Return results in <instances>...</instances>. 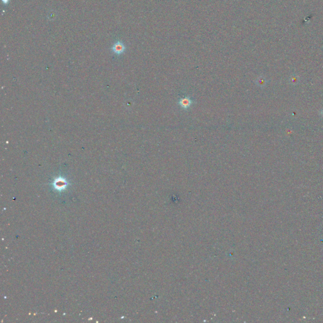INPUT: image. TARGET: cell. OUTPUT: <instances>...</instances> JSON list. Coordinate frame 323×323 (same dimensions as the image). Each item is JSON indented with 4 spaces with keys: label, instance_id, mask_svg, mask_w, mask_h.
Wrapping results in <instances>:
<instances>
[{
    "label": "cell",
    "instance_id": "52a82bcc",
    "mask_svg": "<svg viewBox=\"0 0 323 323\" xmlns=\"http://www.w3.org/2000/svg\"><path fill=\"white\" fill-rule=\"evenodd\" d=\"M2 2H3L4 4H7V3H8L9 0H2Z\"/></svg>",
    "mask_w": 323,
    "mask_h": 323
},
{
    "label": "cell",
    "instance_id": "5b68a950",
    "mask_svg": "<svg viewBox=\"0 0 323 323\" xmlns=\"http://www.w3.org/2000/svg\"><path fill=\"white\" fill-rule=\"evenodd\" d=\"M257 84L260 86H264L266 84V80L264 78H259L257 81Z\"/></svg>",
    "mask_w": 323,
    "mask_h": 323
},
{
    "label": "cell",
    "instance_id": "6da1fadb",
    "mask_svg": "<svg viewBox=\"0 0 323 323\" xmlns=\"http://www.w3.org/2000/svg\"><path fill=\"white\" fill-rule=\"evenodd\" d=\"M125 49H126V47L125 45H124V44L121 42V41H117L116 42L113 46L112 48V50L113 51L117 54V55H120L121 54H123L124 51H125Z\"/></svg>",
    "mask_w": 323,
    "mask_h": 323
},
{
    "label": "cell",
    "instance_id": "277c9868",
    "mask_svg": "<svg viewBox=\"0 0 323 323\" xmlns=\"http://www.w3.org/2000/svg\"><path fill=\"white\" fill-rule=\"evenodd\" d=\"M289 83L291 85H297L299 83V78L298 77L295 75H291L289 78Z\"/></svg>",
    "mask_w": 323,
    "mask_h": 323
},
{
    "label": "cell",
    "instance_id": "7a4b0ae2",
    "mask_svg": "<svg viewBox=\"0 0 323 323\" xmlns=\"http://www.w3.org/2000/svg\"><path fill=\"white\" fill-rule=\"evenodd\" d=\"M193 100L190 97H185L184 98H181L179 101V104L181 108L184 109H187L190 108L193 104Z\"/></svg>",
    "mask_w": 323,
    "mask_h": 323
},
{
    "label": "cell",
    "instance_id": "3957f363",
    "mask_svg": "<svg viewBox=\"0 0 323 323\" xmlns=\"http://www.w3.org/2000/svg\"><path fill=\"white\" fill-rule=\"evenodd\" d=\"M54 186L55 188H56L58 190H62L65 189L67 186V182L65 179L59 177L55 180L54 183Z\"/></svg>",
    "mask_w": 323,
    "mask_h": 323
},
{
    "label": "cell",
    "instance_id": "8992f818",
    "mask_svg": "<svg viewBox=\"0 0 323 323\" xmlns=\"http://www.w3.org/2000/svg\"><path fill=\"white\" fill-rule=\"evenodd\" d=\"M319 114H320V116L323 118V109H322L321 110V111H319Z\"/></svg>",
    "mask_w": 323,
    "mask_h": 323
}]
</instances>
